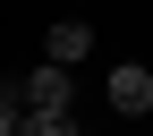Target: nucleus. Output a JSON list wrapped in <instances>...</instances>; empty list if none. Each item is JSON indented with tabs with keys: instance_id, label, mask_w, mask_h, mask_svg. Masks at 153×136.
<instances>
[{
	"instance_id": "nucleus-1",
	"label": "nucleus",
	"mask_w": 153,
	"mask_h": 136,
	"mask_svg": "<svg viewBox=\"0 0 153 136\" xmlns=\"http://www.w3.org/2000/svg\"><path fill=\"white\" fill-rule=\"evenodd\" d=\"M17 102L34 111V119H76V85H68V68H34V77H17Z\"/></svg>"
},
{
	"instance_id": "nucleus-2",
	"label": "nucleus",
	"mask_w": 153,
	"mask_h": 136,
	"mask_svg": "<svg viewBox=\"0 0 153 136\" xmlns=\"http://www.w3.org/2000/svg\"><path fill=\"white\" fill-rule=\"evenodd\" d=\"M111 111H128V119H136V111H153V68H136V60L111 68Z\"/></svg>"
},
{
	"instance_id": "nucleus-3",
	"label": "nucleus",
	"mask_w": 153,
	"mask_h": 136,
	"mask_svg": "<svg viewBox=\"0 0 153 136\" xmlns=\"http://www.w3.org/2000/svg\"><path fill=\"white\" fill-rule=\"evenodd\" d=\"M85 51H94V26L85 17H60V26H51V68H76Z\"/></svg>"
},
{
	"instance_id": "nucleus-4",
	"label": "nucleus",
	"mask_w": 153,
	"mask_h": 136,
	"mask_svg": "<svg viewBox=\"0 0 153 136\" xmlns=\"http://www.w3.org/2000/svg\"><path fill=\"white\" fill-rule=\"evenodd\" d=\"M26 128V102H17V77H0V136Z\"/></svg>"
},
{
	"instance_id": "nucleus-5",
	"label": "nucleus",
	"mask_w": 153,
	"mask_h": 136,
	"mask_svg": "<svg viewBox=\"0 0 153 136\" xmlns=\"http://www.w3.org/2000/svg\"><path fill=\"white\" fill-rule=\"evenodd\" d=\"M17 136H76V119H34V111H26V128H17Z\"/></svg>"
}]
</instances>
